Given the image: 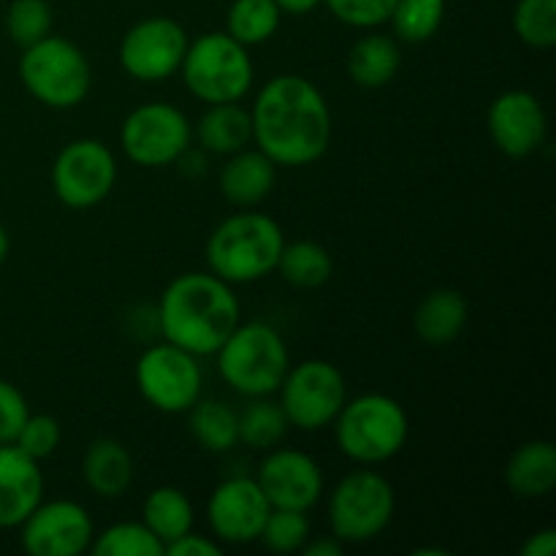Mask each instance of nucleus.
<instances>
[{
	"instance_id": "obj_21",
	"label": "nucleus",
	"mask_w": 556,
	"mask_h": 556,
	"mask_svg": "<svg viewBox=\"0 0 556 556\" xmlns=\"http://www.w3.org/2000/svg\"><path fill=\"white\" fill-rule=\"evenodd\" d=\"M81 476L92 494L103 500L123 497L134 481V459L119 440L98 438L87 448Z\"/></svg>"
},
{
	"instance_id": "obj_15",
	"label": "nucleus",
	"mask_w": 556,
	"mask_h": 556,
	"mask_svg": "<svg viewBox=\"0 0 556 556\" xmlns=\"http://www.w3.org/2000/svg\"><path fill=\"white\" fill-rule=\"evenodd\" d=\"M269 510L271 505L261 492L258 481L237 476L223 481L212 492L210 503H206V521L220 543L244 546V543L258 541Z\"/></svg>"
},
{
	"instance_id": "obj_39",
	"label": "nucleus",
	"mask_w": 556,
	"mask_h": 556,
	"mask_svg": "<svg viewBox=\"0 0 556 556\" xmlns=\"http://www.w3.org/2000/svg\"><path fill=\"white\" fill-rule=\"evenodd\" d=\"M556 554V530L546 527V530L532 532L521 546V556H554Z\"/></svg>"
},
{
	"instance_id": "obj_14",
	"label": "nucleus",
	"mask_w": 556,
	"mask_h": 556,
	"mask_svg": "<svg viewBox=\"0 0 556 556\" xmlns=\"http://www.w3.org/2000/svg\"><path fill=\"white\" fill-rule=\"evenodd\" d=\"M20 527L22 548L30 556H79L96 538L90 514L74 500L38 503Z\"/></svg>"
},
{
	"instance_id": "obj_4",
	"label": "nucleus",
	"mask_w": 556,
	"mask_h": 556,
	"mask_svg": "<svg viewBox=\"0 0 556 556\" xmlns=\"http://www.w3.org/2000/svg\"><path fill=\"white\" fill-rule=\"evenodd\" d=\"M215 356L220 378L250 400L275 394L291 367L286 340L275 326L264 320H253V324L239 320V326L217 348Z\"/></svg>"
},
{
	"instance_id": "obj_11",
	"label": "nucleus",
	"mask_w": 556,
	"mask_h": 556,
	"mask_svg": "<svg viewBox=\"0 0 556 556\" xmlns=\"http://www.w3.org/2000/svg\"><path fill=\"white\" fill-rule=\"evenodd\" d=\"M190 128L188 117L172 103H144L125 117L119 141L136 166L161 168L172 166L188 152Z\"/></svg>"
},
{
	"instance_id": "obj_32",
	"label": "nucleus",
	"mask_w": 556,
	"mask_h": 556,
	"mask_svg": "<svg viewBox=\"0 0 556 556\" xmlns=\"http://www.w3.org/2000/svg\"><path fill=\"white\" fill-rule=\"evenodd\" d=\"M54 16L47 0H11L5 11V33L22 49L52 33Z\"/></svg>"
},
{
	"instance_id": "obj_42",
	"label": "nucleus",
	"mask_w": 556,
	"mask_h": 556,
	"mask_svg": "<svg viewBox=\"0 0 556 556\" xmlns=\"http://www.w3.org/2000/svg\"><path fill=\"white\" fill-rule=\"evenodd\" d=\"M9 248H11V242H9V233H5V228L0 226V264H3V261H5V255H9Z\"/></svg>"
},
{
	"instance_id": "obj_24",
	"label": "nucleus",
	"mask_w": 556,
	"mask_h": 556,
	"mask_svg": "<svg viewBox=\"0 0 556 556\" xmlns=\"http://www.w3.org/2000/svg\"><path fill=\"white\" fill-rule=\"evenodd\" d=\"M195 136L206 152L233 155L253 141V119L250 112L239 106V101L210 103L195 125Z\"/></svg>"
},
{
	"instance_id": "obj_12",
	"label": "nucleus",
	"mask_w": 556,
	"mask_h": 556,
	"mask_svg": "<svg viewBox=\"0 0 556 556\" xmlns=\"http://www.w3.org/2000/svg\"><path fill=\"white\" fill-rule=\"evenodd\" d=\"M117 161L98 139H76L52 163V190L71 210H90L112 193Z\"/></svg>"
},
{
	"instance_id": "obj_35",
	"label": "nucleus",
	"mask_w": 556,
	"mask_h": 556,
	"mask_svg": "<svg viewBox=\"0 0 556 556\" xmlns=\"http://www.w3.org/2000/svg\"><path fill=\"white\" fill-rule=\"evenodd\" d=\"M324 3L342 25L375 30L391 20L396 0H324Z\"/></svg>"
},
{
	"instance_id": "obj_27",
	"label": "nucleus",
	"mask_w": 556,
	"mask_h": 556,
	"mask_svg": "<svg viewBox=\"0 0 556 556\" xmlns=\"http://www.w3.org/2000/svg\"><path fill=\"white\" fill-rule=\"evenodd\" d=\"M188 413L190 434L210 454H226L239 443V416L226 402L199 400Z\"/></svg>"
},
{
	"instance_id": "obj_6",
	"label": "nucleus",
	"mask_w": 556,
	"mask_h": 556,
	"mask_svg": "<svg viewBox=\"0 0 556 556\" xmlns=\"http://www.w3.org/2000/svg\"><path fill=\"white\" fill-rule=\"evenodd\" d=\"M179 71L185 87L206 106L242 101L255 79L248 47H242L228 33H206L190 41Z\"/></svg>"
},
{
	"instance_id": "obj_31",
	"label": "nucleus",
	"mask_w": 556,
	"mask_h": 556,
	"mask_svg": "<svg viewBox=\"0 0 556 556\" xmlns=\"http://www.w3.org/2000/svg\"><path fill=\"white\" fill-rule=\"evenodd\" d=\"M443 20L445 0H396L389 22L400 41L424 43L440 30Z\"/></svg>"
},
{
	"instance_id": "obj_30",
	"label": "nucleus",
	"mask_w": 556,
	"mask_h": 556,
	"mask_svg": "<svg viewBox=\"0 0 556 556\" xmlns=\"http://www.w3.org/2000/svg\"><path fill=\"white\" fill-rule=\"evenodd\" d=\"M90 552L96 556H163L166 548L144 521H119L92 538Z\"/></svg>"
},
{
	"instance_id": "obj_18",
	"label": "nucleus",
	"mask_w": 556,
	"mask_h": 556,
	"mask_svg": "<svg viewBox=\"0 0 556 556\" xmlns=\"http://www.w3.org/2000/svg\"><path fill=\"white\" fill-rule=\"evenodd\" d=\"M43 500L38 462L14 443L0 445V530L20 527Z\"/></svg>"
},
{
	"instance_id": "obj_3",
	"label": "nucleus",
	"mask_w": 556,
	"mask_h": 556,
	"mask_svg": "<svg viewBox=\"0 0 556 556\" xmlns=\"http://www.w3.org/2000/svg\"><path fill=\"white\" fill-rule=\"evenodd\" d=\"M282 228L264 212L244 210L226 217L206 239V264L212 275L231 286L264 280L277 269L282 253Z\"/></svg>"
},
{
	"instance_id": "obj_9",
	"label": "nucleus",
	"mask_w": 556,
	"mask_h": 556,
	"mask_svg": "<svg viewBox=\"0 0 556 556\" xmlns=\"http://www.w3.org/2000/svg\"><path fill=\"white\" fill-rule=\"evenodd\" d=\"M134 378L139 394L155 410L168 416L188 413L201 400V383H204L199 356L182 351L174 342L147 348L136 362Z\"/></svg>"
},
{
	"instance_id": "obj_29",
	"label": "nucleus",
	"mask_w": 556,
	"mask_h": 556,
	"mask_svg": "<svg viewBox=\"0 0 556 556\" xmlns=\"http://www.w3.org/2000/svg\"><path fill=\"white\" fill-rule=\"evenodd\" d=\"M288 418L280 402H271L269 396H253L248 407L239 413V443L250 448H275L288 432Z\"/></svg>"
},
{
	"instance_id": "obj_5",
	"label": "nucleus",
	"mask_w": 556,
	"mask_h": 556,
	"mask_svg": "<svg viewBox=\"0 0 556 556\" xmlns=\"http://www.w3.org/2000/svg\"><path fill=\"white\" fill-rule=\"evenodd\" d=\"M331 427L342 454L364 467L394 459L405 448L410 434L405 407L386 394H362L351 402L345 400Z\"/></svg>"
},
{
	"instance_id": "obj_7",
	"label": "nucleus",
	"mask_w": 556,
	"mask_h": 556,
	"mask_svg": "<svg viewBox=\"0 0 556 556\" xmlns=\"http://www.w3.org/2000/svg\"><path fill=\"white\" fill-rule=\"evenodd\" d=\"M20 79L43 106L74 109L90 92L92 71L76 43L49 33L41 41L25 47L20 58Z\"/></svg>"
},
{
	"instance_id": "obj_34",
	"label": "nucleus",
	"mask_w": 556,
	"mask_h": 556,
	"mask_svg": "<svg viewBox=\"0 0 556 556\" xmlns=\"http://www.w3.org/2000/svg\"><path fill=\"white\" fill-rule=\"evenodd\" d=\"M258 541L275 554H293L302 552L304 543L309 541V521L302 510L271 508L264 521Z\"/></svg>"
},
{
	"instance_id": "obj_23",
	"label": "nucleus",
	"mask_w": 556,
	"mask_h": 556,
	"mask_svg": "<svg viewBox=\"0 0 556 556\" xmlns=\"http://www.w3.org/2000/svg\"><path fill=\"white\" fill-rule=\"evenodd\" d=\"M402 68L400 43L383 33H369L358 38L348 54V74L358 87L378 90L394 81V76Z\"/></svg>"
},
{
	"instance_id": "obj_19",
	"label": "nucleus",
	"mask_w": 556,
	"mask_h": 556,
	"mask_svg": "<svg viewBox=\"0 0 556 556\" xmlns=\"http://www.w3.org/2000/svg\"><path fill=\"white\" fill-rule=\"evenodd\" d=\"M277 163L261 150H239L228 155L220 172V193L228 204L253 210L275 190Z\"/></svg>"
},
{
	"instance_id": "obj_41",
	"label": "nucleus",
	"mask_w": 556,
	"mask_h": 556,
	"mask_svg": "<svg viewBox=\"0 0 556 556\" xmlns=\"http://www.w3.org/2000/svg\"><path fill=\"white\" fill-rule=\"evenodd\" d=\"M277 9L282 11V14H291V16H304L309 14V11L318 9L324 0H275Z\"/></svg>"
},
{
	"instance_id": "obj_38",
	"label": "nucleus",
	"mask_w": 556,
	"mask_h": 556,
	"mask_svg": "<svg viewBox=\"0 0 556 556\" xmlns=\"http://www.w3.org/2000/svg\"><path fill=\"white\" fill-rule=\"evenodd\" d=\"M166 554L168 556H220L223 546L217 541H212V538L195 535V532L190 530L185 532L182 538L168 543Z\"/></svg>"
},
{
	"instance_id": "obj_26",
	"label": "nucleus",
	"mask_w": 556,
	"mask_h": 556,
	"mask_svg": "<svg viewBox=\"0 0 556 556\" xmlns=\"http://www.w3.org/2000/svg\"><path fill=\"white\" fill-rule=\"evenodd\" d=\"M277 271L282 280L293 288H320L334 275V261L324 244L313 239H299V242L282 244V253L277 258Z\"/></svg>"
},
{
	"instance_id": "obj_10",
	"label": "nucleus",
	"mask_w": 556,
	"mask_h": 556,
	"mask_svg": "<svg viewBox=\"0 0 556 556\" xmlns=\"http://www.w3.org/2000/svg\"><path fill=\"white\" fill-rule=\"evenodd\" d=\"M277 391H280V405L288 424L302 432L331 427L348 400L342 372L331 362H320V358L288 367Z\"/></svg>"
},
{
	"instance_id": "obj_13",
	"label": "nucleus",
	"mask_w": 556,
	"mask_h": 556,
	"mask_svg": "<svg viewBox=\"0 0 556 556\" xmlns=\"http://www.w3.org/2000/svg\"><path fill=\"white\" fill-rule=\"evenodd\" d=\"M188 43V33L177 20L147 16L123 36L119 65L139 81H163L179 71Z\"/></svg>"
},
{
	"instance_id": "obj_8",
	"label": "nucleus",
	"mask_w": 556,
	"mask_h": 556,
	"mask_svg": "<svg viewBox=\"0 0 556 556\" xmlns=\"http://www.w3.org/2000/svg\"><path fill=\"white\" fill-rule=\"evenodd\" d=\"M394 510L396 494L389 478L375 470H356L331 489V535L342 543L375 541L389 530Z\"/></svg>"
},
{
	"instance_id": "obj_20",
	"label": "nucleus",
	"mask_w": 556,
	"mask_h": 556,
	"mask_svg": "<svg viewBox=\"0 0 556 556\" xmlns=\"http://www.w3.org/2000/svg\"><path fill=\"white\" fill-rule=\"evenodd\" d=\"M505 483L516 497L541 500L556 486V448L548 440H530L510 454Z\"/></svg>"
},
{
	"instance_id": "obj_37",
	"label": "nucleus",
	"mask_w": 556,
	"mask_h": 556,
	"mask_svg": "<svg viewBox=\"0 0 556 556\" xmlns=\"http://www.w3.org/2000/svg\"><path fill=\"white\" fill-rule=\"evenodd\" d=\"M27 416L30 410H27V400L22 396V391L9 380H0V445L14 443Z\"/></svg>"
},
{
	"instance_id": "obj_40",
	"label": "nucleus",
	"mask_w": 556,
	"mask_h": 556,
	"mask_svg": "<svg viewBox=\"0 0 556 556\" xmlns=\"http://www.w3.org/2000/svg\"><path fill=\"white\" fill-rule=\"evenodd\" d=\"M302 554L304 556H342L345 554V548H342V541H337L334 535L329 538H320V541L315 543H304L302 546Z\"/></svg>"
},
{
	"instance_id": "obj_33",
	"label": "nucleus",
	"mask_w": 556,
	"mask_h": 556,
	"mask_svg": "<svg viewBox=\"0 0 556 556\" xmlns=\"http://www.w3.org/2000/svg\"><path fill=\"white\" fill-rule=\"evenodd\" d=\"M514 27L527 47L552 49L556 43V0H519Z\"/></svg>"
},
{
	"instance_id": "obj_2",
	"label": "nucleus",
	"mask_w": 556,
	"mask_h": 556,
	"mask_svg": "<svg viewBox=\"0 0 556 556\" xmlns=\"http://www.w3.org/2000/svg\"><path fill=\"white\" fill-rule=\"evenodd\" d=\"M242 320V307L231 282L212 271L174 277L161 293L157 326L166 342L193 356H212Z\"/></svg>"
},
{
	"instance_id": "obj_22",
	"label": "nucleus",
	"mask_w": 556,
	"mask_h": 556,
	"mask_svg": "<svg viewBox=\"0 0 556 556\" xmlns=\"http://www.w3.org/2000/svg\"><path fill=\"white\" fill-rule=\"evenodd\" d=\"M470 320L467 299L454 288H438L418 304L413 315V329L427 345H451L459 340Z\"/></svg>"
},
{
	"instance_id": "obj_16",
	"label": "nucleus",
	"mask_w": 556,
	"mask_h": 556,
	"mask_svg": "<svg viewBox=\"0 0 556 556\" xmlns=\"http://www.w3.org/2000/svg\"><path fill=\"white\" fill-rule=\"evenodd\" d=\"M255 481H258L261 492L266 494L271 508L307 514L324 497V472H320L318 462L304 451H271L261 462Z\"/></svg>"
},
{
	"instance_id": "obj_17",
	"label": "nucleus",
	"mask_w": 556,
	"mask_h": 556,
	"mask_svg": "<svg viewBox=\"0 0 556 556\" xmlns=\"http://www.w3.org/2000/svg\"><path fill=\"white\" fill-rule=\"evenodd\" d=\"M489 136L508 157H527L546 141L548 119L530 90H508L489 106Z\"/></svg>"
},
{
	"instance_id": "obj_28",
	"label": "nucleus",
	"mask_w": 556,
	"mask_h": 556,
	"mask_svg": "<svg viewBox=\"0 0 556 556\" xmlns=\"http://www.w3.org/2000/svg\"><path fill=\"white\" fill-rule=\"evenodd\" d=\"M282 11L275 0H233L226 16V33L242 47H258L277 33Z\"/></svg>"
},
{
	"instance_id": "obj_25",
	"label": "nucleus",
	"mask_w": 556,
	"mask_h": 556,
	"mask_svg": "<svg viewBox=\"0 0 556 556\" xmlns=\"http://www.w3.org/2000/svg\"><path fill=\"white\" fill-rule=\"evenodd\" d=\"M141 521L166 548L168 543L193 530V505H190L188 494L174 486L152 489L144 500Z\"/></svg>"
},
{
	"instance_id": "obj_36",
	"label": "nucleus",
	"mask_w": 556,
	"mask_h": 556,
	"mask_svg": "<svg viewBox=\"0 0 556 556\" xmlns=\"http://www.w3.org/2000/svg\"><path fill=\"white\" fill-rule=\"evenodd\" d=\"M14 445L20 451H25V454L36 462L52 456L60 445L58 418L43 416V413H38V416H27V421L22 424L20 434H16Z\"/></svg>"
},
{
	"instance_id": "obj_1",
	"label": "nucleus",
	"mask_w": 556,
	"mask_h": 556,
	"mask_svg": "<svg viewBox=\"0 0 556 556\" xmlns=\"http://www.w3.org/2000/svg\"><path fill=\"white\" fill-rule=\"evenodd\" d=\"M253 141L277 166H309L331 141V109L309 79L280 74L266 81L253 103Z\"/></svg>"
}]
</instances>
